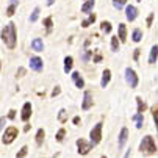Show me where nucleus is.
<instances>
[{
  "label": "nucleus",
  "mask_w": 158,
  "mask_h": 158,
  "mask_svg": "<svg viewBox=\"0 0 158 158\" xmlns=\"http://www.w3.org/2000/svg\"><path fill=\"white\" fill-rule=\"evenodd\" d=\"M93 143H88V141H85L83 138H80V139H77V147H78V153L80 155H86L89 150L93 149Z\"/></svg>",
  "instance_id": "6"
},
{
  "label": "nucleus",
  "mask_w": 158,
  "mask_h": 158,
  "mask_svg": "<svg viewBox=\"0 0 158 158\" xmlns=\"http://www.w3.org/2000/svg\"><path fill=\"white\" fill-rule=\"evenodd\" d=\"M135 122H136V128H143V124H144V118H143V113H136L133 118H131Z\"/></svg>",
  "instance_id": "19"
},
{
  "label": "nucleus",
  "mask_w": 158,
  "mask_h": 158,
  "mask_svg": "<svg viewBox=\"0 0 158 158\" xmlns=\"http://www.w3.org/2000/svg\"><path fill=\"white\" fill-rule=\"evenodd\" d=\"M72 64H74L72 56H66V58H64V72H66V74H69V72L72 71Z\"/></svg>",
  "instance_id": "17"
},
{
  "label": "nucleus",
  "mask_w": 158,
  "mask_h": 158,
  "mask_svg": "<svg viewBox=\"0 0 158 158\" xmlns=\"http://www.w3.org/2000/svg\"><path fill=\"white\" fill-rule=\"evenodd\" d=\"M100 28H102L103 33H110V31H111V24H110V22H102Z\"/></svg>",
  "instance_id": "27"
},
{
  "label": "nucleus",
  "mask_w": 158,
  "mask_h": 158,
  "mask_svg": "<svg viewBox=\"0 0 158 158\" xmlns=\"http://www.w3.org/2000/svg\"><path fill=\"white\" fill-rule=\"evenodd\" d=\"M17 135H19V130L16 127H8L2 135V143L3 144H11L17 138Z\"/></svg>",
  "instance_id": "3"
},
{
  "label": "nucleus",
  "mask_w": 158,
  "mask_h": 158,
  "mask_svg": "<svg viewBox=\"0 0 158 158\" xmlns=\"http://www.w3.org/2000/svg\"><path fill=\"white\" fill-rule=\"evenodd\" d=\"M111 50H113V52H118V50H119V41H118V36H113V38H111Z\"/></svg>",
  "instance_id": "24"
},
{
  "label": "nucleus",
  "mask_w": 158,
  "mask_h": 158,
  "mask_svg": "<svg viewBox=\"0 0 158 158\" xmlns=\"http://www.w3.org/2000/svg\"><path fill=\"white\" fill-rule=\"evenodd\" d=\"M136 102H138V113H143L146 110V103L141 100V97H136Z\"/></svg>",
  "instance_id": "30"
},
{
  "label": "nucleus",
  "mask_w": 158,
  "mask_h": 158,
  "mask_svg": "<svg viewBox=\"0 0 158 158\" xmlns=\"http://www.w3.org/2000/svg\"><path fill=\"white\" fill-rule=\"evenodd\" d=\"M153 114H158V108H153Z\"/></svg>",
  "instance_id": "42"
},
{
  "label": "nucleus",
  "mask_w": 158,
  "mask_h": 158,
  "mask_svg": "<svg viewBox=\"0 0 158 158\" xmlns=\"http://www.w3.org/2000/svg\"><path fill=\"white\" fill-rule=\"evenodd\" d=\"M78 122H80V118L75 116V118H74V124H78Z\"/></svg>",
  "instance_id": "40"
},
{
  "label": "nucleus",
  "mask_w": 158,
  "mask_h": 158,
  "mask_svg": "<svg viewBox=\"0 0 158 158\" xmlns=\"http://www.w3.org/2000/svg\"><path fill=\"white\" fill-rule=\"evenodd\" d=\"M139 150L143 155H153L156 152V146L152 136H144L141 144H139Z\"/></svg>",
  "instance_id": "2"
},
{
  "label": "nucleus",
  "mask_w": 158,
  "mask_h": 158,
  "mask_svg": "<svg viewBox=\"0 0 158 158\" xmlns=\"http://www.w3.org/2000/svg\"><path fill=\"white\" fill-rule=\"evenodd\" d=\"M110 78H111V71L110 69H105L102 72V80H100V86L102 88H106L108 83H110Z\"/></svg>",
  "instance_id": "12"
},
{
  "label": "nucleus",
  "mask_w": 158,
  "mask_h": 158,
  "mask_svg": "<svg viewBox=\"0 0 158 158\" xmlns=\"http://www.w3.org/2000/svg\"><path fill=\"white\" fill-rule=\"evenodd\" d=\"M100 60H102V56H100V55L97 53V55H96V58H94V61H96V63H99Z\"/></svg>",
  "instance_id": "38"
},
{
  "label": "nucleus",
  "mask_w": 158,
  "mask_h": 158,
  "mask_svg": "<svg viewBox=\"0 0 158 158\" xmlns=\"http://www.w3.org/2000/svg\"><path fill=\"white\" fill-rule=\"evenodd\" d=\"M30 116H31V103H30V102H27V103H24V106H22V114H20V119L24 121V122H27V121L30 119Z\"/></svg>",
  "instance_id": "8"
},
{
  "label": "nucleus",
  "mask_w": 158,
  "mask_h": 158,
  "mask_svg": "<svg viewBox=\"0 0 158 158\" xmlns=\"http://www.w3.org/2000/svg\"><path fill=\"white\" fill-rule=\"evenodd\" d=\"M38 17H39V8H35V10H33V13H31V16H30V22L33 24V22H36V20H38Z\"/></svg>",
  "instance_id": "26"
},
{
  "label": "nucleus",
  "mask_w": 158,
  "mask_h": 158,
  "mask_svg": "<svg viewBox=\"0 0 158 158\" xmlns=\"http://www.w3.org/2000/svg\"><path fill=\"white\" fill-rule=\"evenodd\" d=\"M127 39V27L125 24H119V41H125Z\"/></svg>",
  "instance_id": "20"
},
{
  "label": "nucleus",
  "mask_w": 158,
  "mask_h": 158,
  "mask_svg": "<svg viewBox=\"0 0 158 158\" xmlns=\"http://www.w3.org/2000/svg\"><path fill=\"white\" fill-rule=\"evenodd\" d=\"M131 39H133L135 42H139V41L143 39V31H141L139 28H135L133 33H131Z\"/></svg>",
  "instance_id": "21"
},
{
  "label": "nucleus",
  "mask_w": 158,
  "mask_h": 158,
  "mask_svg": "<svg viewBox=\"0 0 158 158\" xmlns=\"http://www.w3.org/2000/svg\"><path fill=\"white\" fill-rule=\"evenodd\" d=\"M53 3H55V0H47V5H49V6H52Z\"/></svg>",
  "instance_id": "41"
},
{
  "label": "nucleus",
  "mask_w": 158,
  "mask_h": 158,
  "mask_svg": "<svg viewBox=\"0 0 158 158\" xmlns=\"http://www.w3.org/2000/svg\"><path fill=\"white\" fill-rule=\"evenodd\" d=\"M127 139H128V130L124 127L122 130H121V133H119V143H118V146H119V149H122L124 146H125V143H127Z\"/></svg>",
  "instance_id": "11"
},
{
  "label": "nucleus",
  "mask_w": 158,
  "mask_h": 158,
  "mask_svg": "<svg viewBox=\"0 0 158 158\" xmlns=\"http://www.w3.org/2000/svg\"><path fill=\"white\" fill-rule=\"evenodd\" d=\"M125 80L130 85V88H136L138 86V75L135 74V71L130 69V67H127V69H125Z\"/></svg>",
  "instance_id": "5"
},
{
  "label": "nucleus",
  "mask_w": 158,
  "mask_h": 158,
  "mask_svg": "<svg viewBox=\"0 0 158 158\" xmlns=\"http://www.w3.org/2000/svg\"><path fill=\"white\" fill-rule=\"evenodd\" d=\"M138 2H143V0H138Z\"/></svg>",
  "instance_id": "43"
},
{
  "label": "nucleus",
  "mask_w": 158,
  "mask_h": 158,
  "mask_svg": "<svg viewBox=\"0 0 158 158\" xmlns=\"http://www.w3.org/2000/svg\"><path fill=\"white\" fill-rule=\"evenodd\" d=\"M2 41L5 42V46L8 49H14L16 47V25L13 22L5 25V28L2 30Z\"/></svg>",
  "instance_id": "1"
},
{
  "label": "nucleus",
  "mask_w": 158,
  "mask_h": 158,
  "mask_svg": "<svg viewBox=\"0 0 158 158\" xmlns=\"http://www.w3.org/2000/svg\"><path fill=\"white\" fill-rule=\"evenodd\" d=\"M127 3V0H113V6L116 10H122V6Z\"/></svg>",
  "instance_id": "25"
},
{
  "label": "nucleus",
  "mask_w": 158,
  "mask_h": 158,
  "mask_svg": "<svg viewBox=\"0 0 158 158\" xmlns=\"http://www.w3.org/2000/svg\"><path fill=\"white\" fill-rule=\"evenodd\" d=\"M125 16H127V19H128L130 22H133L135 19L138 17V10H136V6L128 5V6L125 8Z\"/></svg>",
  "instance_id": "9"
},
{
  "label": "nucleus",
  "mask_w": 158,
  "mask_h": 158,
  "mask_svg": "<svg viewBox=\"0 0 158 158\" xmlns=\"http://www.w3.org/2000/svg\"><path fill=\"white\" fill-rule=\"evenodd\" d=\"M14 113H16L14 110H11V111H10V114H8V118H10V119H14V116H16Z\"/></svg>",
  "instance_id": "36"
},
{
  "label": "nucleus",
  "mask_w": 158,
  "mask_h": 158,
  "mask_svg": "<svg viewBox=\"0 0 158 158\" xmlns=\"http://www.w3.org/2000/svg\"><path fill=\"white\" fill-rule=\"evenodd\" d=\"M72 80H74V83H75L77 88H83V86H85V80L81 78L80 72H74V74H72Z\"/></svg>",
  "instance_id": "15"
},
{
  "label": "nucleus",
  "mask_w": 158,
  "mask_h": 158,
  "mask_svg": "<svg viewBox=\"0 0 158 158\" xmlns=\"http://www.w3.org/2000/svg\"><path fill=\"white\" fill-rule=\"evenodd\" d=\"M89 55H91V52H89V50L83 52V53H81V60H83V61H88V60H89Z\"/></svg>",
  "instance_id": "33"
},
{
  "label": "nucleus",
  "mask_w": 158,
  "mask_h": 158,
  "mask_svg": "<svg viewBox=\"0 0 158 158\" xmlns=\"http://www.w3.org/2000/svg\"><path fill=\"white\" fill-rule=\"evenodd\" d=\"M94 5H96L94 0H86V2L81 5V13H89V11L94 8Z\"/></svg>",
  "instance_id": "16"
},
{
  "label": "nucleus",
  "mask_w": 158,
  "mask_h": 158,
  "mask_svg": "<svg viewBox=\"0 0 158 158\" xmlns=\"http://www.w3.org/2000/svg\"><path fill=\"white\" fill-rule=\"evenodd\" d=\"M152 20H153V14H150V16L147 17V27H150V25H152Z\"/></svg>",
  "instance_id": "35"
},
{
  "label": "nucleus",
  "mask_w": 158,
  "mask_h": 158,
  "mask_svg": "<svg viewBox=\"0 0 158 158\" xmlns=\"http://www.w3.org/2000/svg\"><path fill=\"white\" fill-rule=\"evenodd\" d=\"M42 67H44V64H42V60L39 56H31L30 58V69H33L35 72H41Z\"/></svg>",
  "instance_id": "7"
},
{
  "label": "nucleus",
  "mask_w": 158,
  "mask_h": 158,
  "mask_svg": "<svg viewBox=\"0 0 158 158\" xmlns=\"http://www.w3.org/2000/svg\"><path fill=\"white\" fill-rule=\"evenodd\" d=\"M44 136H46V131H44L42 128H39V130H38V133H36V144H38V146H41V144H42Z\"/></svg>",
  "instance_id": "22"
},
{
  "label": "nucleus",
  "mask_w": 158,
  "mask_h": 158,
  "mask_svg": "<svg viewBox=\"0 0 158 158\" xmlns=\"http://www.w3.org/2000/svg\"><path fill=\"white\" fill-rule=\"evenodd\" d=\"M93 106V94L89 93V91H86L85 93V96H83V103H81V108L86 111V110H89Z\"/></svg>",
  "instance_id": "10"
},
{
  "label": "nucleus",
  "mask_w": 158,
  "mask_h": 158,
  "mask_svg": "<svg viewBox=\"0 0 158 158\" xmlns=\"http://www.w3.org/2000/svg\"><path fill=\"white\" fill-rule=\"evenodd\" d=\"M94 20H96V14H91V16H89L86 20H83V22H81V27H83V28L89 27L91 24H94Z\"/></svg>",
  "instance_id": "23"
},
{
  "label": "nucleus",
  "mask_w": 158,
  "mask_h": 158,
  "mask_svg": "<svg viewBox=\"0 0 158 158\" xmlns=\"http://www.w3.org/2000/svg\"><path fill=\"white\" fill-rule=\"evenodd\" d=\"M138 56H139V49H136V50H135V55H133V58H135V60H138Z\"/></svg>",
  "instance_id": "37"
},
{
  "label": "nucleus",
  "mask_w": 158,
  "mask_h": 158,
  "mask_svg": "<svg viewBox=\"0 0 158 158\" xmlns=\"http://www.w3.org/2000/svg\"><path fill=\"white\" fill-rule=\"evenodd\" d=\"M60 94V86H56L53 91H52V97H55V96H58Z\"/></svg>",
  "instance_id": "34"
},
{
  "label": "nucleus",
  "mask_w": 158,
  "mask_h": 158,
  "mask_svg": "<svg viewBox=\"0 0 158 158\" xmlns=\"http://www.w3.org/2000/svg\"><path fill=\"white\" fill-rule=\"evenodd\" d=\"M102 122L96 124V127L91 130V133H89V138H91V143L93 144H99L102 141Z\"/></svg>",
  "instance_id": "4"
},
{
  "label": "nucleus",
  "mask_w": 158,
  "mask_h": 158,
  "mask_svg": "<svg viewBox=\"0 0 158 158\" xmlns=\"http://www.w3.org/2000/svg\"><path fill=\"white\" fill-rule=\"evenodd\" d=\"M102 158H106V156H102Z\"/></svg>",
  "instance_id": "44"
},
{
  "label": "nucleus",
  "mask_w": 158,
  "mask_h": 158,
  "mask_svg": "<svg viewBox=\"0 0 158 158\" xmlns=\"http://www.w3.org/2000/svg\"><path fill=\"white\" fill-rule=\"evenodd\" d=\"M27 152H28V147H27V146H24V147H22V149L19 150V153L16 155V158H24V156L27 155Z\"/></svg>",
  "instance_id": "31"
},
{
  "label": "nucleus",
  "mask_w": 158,
  "mask_h": 158,
  "mask_svg": "<svg viewBox=\"0 0 158 158\" xmlns=\"http://www.w3.org/2000/svg\"><path fill=\"white\" fill-rule=\"evenodd\" d=\"M31 49H33L35 52H42V50H44V42H42V39L35 38V39L31 41Z\"/></svg>",
  "instance_id": "13"
},
{
  "label": "nucleus",
  "mask_w": 158,
  "mask_h": 158,
  "mask_svg": "<svg viewBox=\"0 0 158 158\" xmlns=\"http://www.w3.org/2000/svg\"><path fill=\"white\" fill-rule=\"evenodd\" d=\"M58 121H60V122H66V121H67V118H66V110H60Z\"/></svg>",
  "instance_id": "32"
},
{
  "label": "nucleus",
  "mask_w": 158,
  "mask_h": 158,
  "mask_svg": "<svg viewBox=\"0 0 158 158\" xmlns=\"http://www.w3.org/2000/svg\"><path fill=\"white\" fill-rule=\"evenodd\" d=\"M44 25H46V28L50 31V28H52V25H53V22H52V16H49V17L44 19Z\"/></svg>",
  "instance_id": "28"
},
{
  "label": "nucleus",
  "mask_w": 158,
  "mask_h": 158,
  "mask_svg": "<svg viewBox=\"0 0 158 158\" xmlns=\"http://www.w3.org/2000/svg\"><path fill=\"white\" fill-rule=\"evenodd\" d=\"M156 58H158V46H152V49H150V55H149V63L153 64V63L156 61Z\"/></svg>",
  "instance_id": "18"
},
{
  "label": "nucleus",
  "mask_w": 158,
  "mask_h": 158,
  "mask_svg": "<svg viewBox=\"0 0 158 158\" xmlns=\"http://www.w3.org/2000/svg\"><path fill=\"white\" fill-rule=\"evenodd\" d=\"M17 5H19V0H10V5H8V8H6V16L11 17V16L14 14Z\"/></svg>",
  "instance_id": "14"
},
{
  "label": "nucleus",
  "mask_w": 158,
  "mask_h": 158,
  "mask_svg": "<svg viewBox=\"0 0 158 158\" xmlns=\"http://www.w3.org/2000/svg\"><path fill=\"white\" fill-rule=\"evenodd\" d=\"M153 119H155V124H156V128H158V114H153Z\"/></svg>",
  "instance_id": "39"
},
{
  "label": "nucleus",
  "mask_w": 158,
  "mask_h": 158,
  "mask_svg": "<svg viewBox=\"0 0 158 158\" xmlns=\"http://www.w3.org/2000/svg\"><path fill=\"white\" fill-rule=\"evenodd\" d=\"M64 135H66V130H64V128H60L58 133H56V141H58V143H61V141L64 139Z\"/></svg>",
  "instance_id": "29"
}]
</instances>
